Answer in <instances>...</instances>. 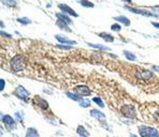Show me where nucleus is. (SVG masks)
<instances>
[{
  "label": "nucleus",
  "instance_id": "f257e3e1",
  "mask_svg": "<svg viewBox=\"0 0 159 137\" xmlns=\"http://www.w3.org/2000/svg\"><path fill=\"white\" fill-rule=\"evenodd\" d=\"M26 66H27V62H26L25 57L22 55H16L10 61V68L14 72L24 71L26 68Z\"/></svg>",
  "mask_w": 159,
  "mask_h": 137
},
{
  "label": "nucleus",
  "instance_id": "f03ea898",
  "mask_svg": "<svg viewBox=\"0 0 159 137\" xmlns=\"http://www.w3.org/2000/svg\"><path fill=\"white\" fill-rule=\"evenodd\" d=\"M139 134L141 137H159V132L157 129L147 126V125H141L138 128Z\"/></svg>",
  "mask_w": 159,
  "mask_h": 137
},
{
  "label": "nucleus",
  "instance_id": "7ed1b4c3",
  "mask_svg": "<svg viewBox=\"0 0 159 137\" xmlns=\"http://www.w3.org/2000/svg\"><path fill=\"white\" fill-rule=\"evenodd\" d=\"M144 118L147 119V121L159 123V106H150L147 116H145Z\"/></svg>",
  "mask_w": 159,
  "mask_h": 137
},
{
  "label": "nucleus",
  "instance_id": "20e7f679",
  "mask_svg": "<svg viewBox=\"0 0 159 137\" xmlns=\"http://www.w3.org/2000/svg\"><path fill=\"white\" fill-rule=\"evenodd\" d=\"M120 112L123 115L127 117V118L130 119H135L137 118V112H135V109L132 105L130 104H126V105H123L120 107Z\"/></svg>",
  "mask_w": 159,
  "mask_h": 137
},
{
  "label": "nucleus",
  "instance_id": "39448f33",
  "mask_svg": "<svg viewBox=\"0 0 159 137\" xmlns=\"http://www.w3.org/2000/svg\"><path fill=\"white\" fill-rule=\"evenodd\" d=\"M134 77L137 79H141V81H148L150 79H153L154 74L148 70H138L134 74Z\"/></svg>",
  "mask_w": 159,
  "mask_h": 137
},
{
  "label": "nucleus",
  "instance_id": "423d86ee",
  "mask_svg": "<svg viewBox=\"0 0 159 137\" xmlns=\"http://www.w3.org/2000/svg\"><path fill=\"white\" fill-rule=\"evenodd\" d=\"M1 122L6 125V128H8V130H10V131H13V130L16 129V122L11 116L1 115Z\"/></svg>",
  "mask_w": 159,
  "mask_h": 137
},
{
  "label": "nucleus",
  "instance_id": "0eeeda50",
  "mask_svg": "<svg viewBox=\"0 0 159 137\" xmlns=\"http://www.w3.org/2000/svg\"><path fill=\"white\" fill-rule=\"evenodd\" d=\"M15 95L19 97L21 100H24L27 102V101H28V97H29V92L26 90L23 86H19V87L15 89Z\"/></svg>",
  "mask_w": 159,
  "mask_h": 137
},
{
  "label": "nucleus",
  "instance_id": "6e6552de",
  "mask_svg": "<svg viewBox=\"0 0 159 137\" xmlns=\"http://www.w3.org/2000/svg\"><path fill=\"white\" fill-rule=\"evenodd\" d=\"M74 91L78 94V95H80V97H89V95L91 94V89H89L87 86H83V85L75 87Z\"/></svg>",
  "mask_w": 159,
  "mask_h": 137
},
{
  "label": "nucleus",
  "instance_id": "1a4fd4ad",
  "mask_svg": "<svg viewBox=\"0 0 159 137\" xmlns=\"http://www.w3.org/2000/svg\"><path fill=\"white\" fill-rule=\"evenodd\" d=\"M34 104H36V105L40 109H42V110H47V109H48V103L46 102V100L42 99V97H39V95L34 97Z\"/></svg>",
  "mask_w": 159,
  "mask_h": 137
},
{
  "label": "nucleus",
  "instance_id": "9d476101",
  "mask_svg": "<svg viewBox=\"0 0 159 137\" xmlns=\"http://www.w3.org/2000/svg\"><path fill=\"white\" fill-rule=\"evenodd\" d=\"M126 9L128 11H130L132 13H135V14H141V15H145V16H155V17H159L157 14H154L153 12H148L146 10H141V9H135V8H132V6H126Z\"/></svg>",
  "mask_w": 159,
  "mask_h": 137
},
{
  "label": "nucleus",
  "instance_id": "9b49d317",
  "mask_svg": "<svg viewBox=\"0 0 159 137\" xmlns=\"http://www.w3.org/2000/svg\"><path fill=\"white\" fill-rule=\"evenodd\" d=\"M58 8H59V9L61 10L63 13H66V14H69V16H73V17H78V13L75 12L71 6H67V4H65V3H59V4H58Z\"/></svg>",
  "mask_w": 159,
  "mask_h": 137
},
{
  "label": "nucleus",
  "instance_id": "f8f14e48",
  "mask_svg": "<svg viewBox=\"0 0 159 137\" xmlns=\"http://www.w3.org/2000/svg\"><path fill=\"white\" fill-rule=\"evenodd\" d=\"M55 39H56L58 42H60V43H63V44H67V45H75L76 44V42L73 40H70V39H68V37H63V35H55Z\"/></svg>",
  "mask_w": 159,
  "mask_h": 137
},
{
  "label": "nucleus",
  "instance_id": "ddd939ff",
  "mask_svg": "<svg viewBox=\"0 0 159 137\" xmlns=\"http://www.w3.org/2000/svg\"><path fill=\"white\" fill-rule=\"evenodd\" d=\"M56 16H57V18L59 19V20H61V22L66 23V24H68V25H72L71 18H70L67 14H63V13H56Z\"/></svg>",
  "mask_w": 159,
  "mask_h": 137
},
{
  "label": "nucleus",
  "instance_id": "4468645a",
  "mask_svg": "<svg viewBox=\"0 0 159 137\" xmlns=\"http://www.w3.org/2000/svg\"><path fill=\"white\" fill-rule=\"evenodd\" d=\"M76 133L80 137H89V133L83 125H78L76 128Z\"/></svg>",
  "mask_w": 159,
  "mask_h": 137
},
{
  "label": "nucleus",
  "instance_id": "2eb2a0df",
  "mask_svg": "<svg viewBox=\"0 0 159 137\" xmlns=\"http://www.w3.org/2000/svg\"><path fill=\"white\" fill-rule=\"evenodd\" d=\"M91 116L93 118L99 119V120H101V119H106V115H104L103 112H100V110H98V109H91Z\"/></svg>",
  "mask_w": 159,
  "mask_h": 137
},
{
  "label": "nucleus",
  "instance_id": "dca6fc26",
  "mask_svg": "<svg viewBox=\"0 0 159 137\" xmlns=\"http://www.w3.org/2000/svg\"><path fill=\"white\" fill-rule=\"evenodd\" d=\"M25 137H39V133L34 128H28L26 131Z\"/></svg>",
  "mask_w": 159,
  "mask_h": 137
},
{
  "label": "nucleus",
  "instance_id": "f3484780",
  "mask_svg": "<svg viewBox=\"0 0 159 137\" xmlns=\"http://www.w3.org/2000/svg\"><path fill=\"white\" fill-rule=\"evenodd\" d=\"M113 18L115 19V20H117V22L122 23V24H124L125 26H129L130 25V20H129V18H127L126 16H115V17H113Z\"/></svg>",
  "mask_w": 159,
  "mask_h": 137
},
{
  "label": "nucleus",
  "instance_id": "a211bd4d",
  "mask_svg": "<svg viewBox=\"0 0 159 137\" xmlns=\"http://www.w3.org/2000/svg\"><path fill=\"white\" fill-rule=\"evenodd\" d=\"M98 35H99L101 39H103L104 41H106V42H113V41H114V37H113L112 34H109V33H106V32L98 33Z\"/></svg>",
  "mask_w": 159,
  "mask_h": 137
},
{
  "label": "nucleus",
  "instance_id": "6ab92c4d",
  "mask_svg": "<svg viewBox=\"0 0 159 137\" xmlns=\"http://www.w3.org/2000/svg\"><path fill=\"white\" fill-rule=\"evenodd\" d=\"M56 24L60 29H63V30H65V31H67V32H71V29H70V27H69L68 24L61 22V20H59V19H57Z\"/></svg>",
  "mask_w": 159,
  "mask_h": 137
},
{
  "label": "nucleus",
  "instance_id": "aec40b11",
  "mask_svg": "<svg viewBox=\"0 0 159 137\" xmlns=\"http://www.w3.org/2000/svg\"><path fill=\"white\" fill-rule=\"evenodd\" d=\"M124 55H125V57L127 58L129 61H135L137 60V56L134 55V54H132L131 52H128V50H124Z\"/></svg>",
  "mask_w": 159,
  "mask_h": 137
},
{
  "label": "nucleus",
  "instance_id": "412c9836",
  "mask_svg": "<svg viewBox=\"0 0 159 137\" xmlns=\"http://www.w3.org/2000/svg\"><path fill=\"white\" fill-rule=\"evenodd\" d=\"M67 97H70V99H72L73 101H76V102H81L83 99H82L78 94H74V93H72V92H67Z\"/></svg>",
  "mask_w": 159,
  "mask_h": 137
},
{
  "label": "nucleus",
  "instance_id": "4be33fe9",
  "mask_svg": "<svg viewBox=\"0 0 159 137\" xmlns=\"http://www.w3.org/2000/svg\"><path fill=\"white\" fill-rule=\"evenodd\" d=\"M87 44H88V46L93 47V48H97V49H100V50H110L109 47L100 45V44H93V43H87Z\"/></svg>",
  "mask_w": 159,
  "mask_h": 137
},
{
  "label": "nucleus",
  "instance_id": "5701e85b",
  "mask_svg": "<svg viewBox=\"0 0 159 137\" xmlns=\"http://www.w3.org/2000/svg\"><path fill=\"white\" fill-rule=\"evenodd\" d=\"M17 22L21 23V24H24V25H28V24H31V20L27 17H22V18H17Z\"/></svg>",
  "mask_w": 159,
  "mask_h": 137
},
{
  "label": "nucleus",
  "instance_id": "b1692460",
  "mask_svg": "<svg viewBox=\"0 0 159 137\" xmlns=\"http://www.w3.org/2000/svg\"><path fill=\"white\" fill-rule=\"evenodd\" d=\"M83 6H85V8H94L95 4L93 2H89V1H85V0H83V1H81L80 2Z\"/></svg>",
  "mask_w": 159,
  "mask_h": 137
},
{
  "label": "nucleus",
  "instance_id": "393cba45",
  "mask_svg": "<svg viewBox=\"0 0 159 137\" xmlns=\"http://www.w3.org/2000/svg\"><path fill=\"white\" fill-rule=\"evenodd\" d=\"M93 101H94L98 106H100V107H104V103L102 102V100H101L100 97H94Z\"/></svg>",
  "mask_w": 159,
  "mask_h": 137
},
{
  "label": "nucleus",
  "instance_id": "a878e982",
  "mask_svg": "<svg viewBox=\"0 0 159 137\" xmlns=\"http://www.w3.org/2000/svg\"><path fill=\"white\" fill-rule=\"evenodd\" d=\"M120 29H122V27H120L119 24H113L111 26V30L112 31H120Z\"/></svg>",
  "mask_w": 159,
  "mask_h": 137
},
{
  "label": "nucleus",
  "instance_id": "bb28decb",
  "mask_svg": "<svg viewBox=\"0 0 159 137\" xmlns=\"http://www.w3.org/2000/svg\"><path fill=\"white\" fill-rule=\"evenodd\" d=\"M80 106H82V107H89L91 106V102L89 101H85V100H82L81 102H80Z\"/></svg>",
  "mask_w": 159,
  "mask_h": 137
},
{
  "label": "nucleus",
  "instance_id": "cd10ccee",
  "mask_svg": "<svg viewBox=\"0 0 159 137\" xmlns=\"http://www.w3.org/2000/svg\"><path fill=\"white\" fill-rule=\"evenodd\" d=\"M57 48H60V49H63V50H69V49H71L72 47L70 46V45H57Z\"/></svg>",
  "mask_w": 159,
  "mask_h": 137
},
{
  "label": "nucleus",
  "instance_id": "c85d7f7f",
  "mask_svg": "<svg viewBox=\"0 0 159 137\" xmlns=\"http://www.w3.org/2000/svg\"><path fill=\"white\" fill-rule=\"evenodd\" d=\"M3 3H4L6 6H16V1H11V0H9V1H3Z\"/></svg>",
  "mask_w": 159,
  "mask_h": 137
},
{
  "label": "nucleus",
  "instance_id": "c756f323",
  "mask_svg": "<svg viewBox=\"0 0 159 137\" xmlns=\"http://www.w3.org/2000/svg\"><path fill=\"white\" fill-rule=\"evenodd\" d=\"M15 118L17 119L19 121L22 122L23 121V112H15Z\"/></svg>",
  "mask_w": 159,
  "mask_h": 137
},
{
  "label": "nucleus",
  "instance_id": "7c9ffc66",
  "mask_svg": "<svg viewBox=\"0 0 159 137\" xmlns=\"http://www.w3.org/2000/svg\"><path fill=\"white\" fill-rule=\"evenodd\" d=\"M152 25L155 27V28H157V29H159V24L158 23H155V22H152Z\"/></svg>",
  "mask_w": 159,
  "mask_h": 137
},
{
  "label": "nucleus",
  "instance_id": "2f4dec72",
  "mask_svg": "<svg viewBox=\"0 0 159 137\" xmlns=\"http://www.w3.org/2000/svg\"><path fill=\"white\" fill-rule=\"evenodd\" d=\"M0 34H2L3 37H11V35H10V34L6 33V32H3V31H1V32H0Z\"/></svg>",
  "mask_w": 159,
  "mask_h": 137
},
{
  "label": "nucleus",
  "instance_id": "473e14b6",
  "mask_svg": "<svg viewBox=\"0 0 159 137\" xmlns=\"http://www.w3.org/2000/svg\"><path fill=\"white\" fill-rule=\"evenodd\" d=\"M3 88H4V81L1 79V91L3 90Z\"/></svg>",
  "mask_w": 159,
  "mask_h": 137
},
{
  "label": "nucleus",
  "instance_id": "72a5a7b5",
  "mask_svg": "<svg viewBox=\"0 0 159 137\" xmlns=\"http://www.w3.org/2000/svg\"><path fill=\"white\" fill-rule=\"evenodd\" d=\"M153 68H154V70H155V71L159 72V66H153Z\"/></svg>",
  "mask_w": 159,
  "mask_h": 137
},
{
  "label": "nucleus",
  "instance_id": "f704fd0d",
  "mask_svg": "<svg viewBox=\"0 0 159 137\" xmlns=\"http://www.w3.org/2000/svg\"><path fill=\"white\" fill-rule=\"evenodd\" d=\"M129 136H130V137H137L134 134H130V135H129Z\"/></svg>",
  "mask_w": 159,
  "mask_h": 137
}]
</instances>
